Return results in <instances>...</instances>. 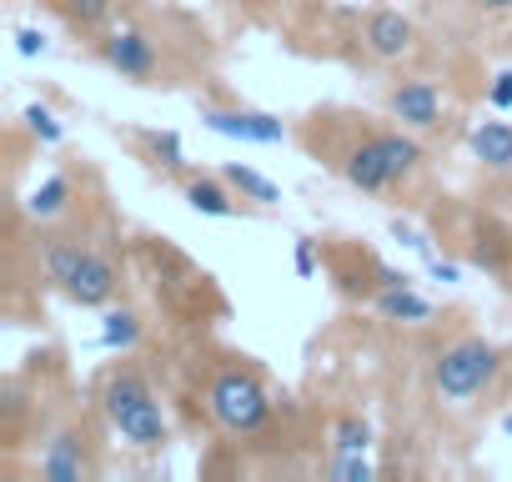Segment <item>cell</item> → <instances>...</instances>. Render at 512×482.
<instances>
[{
	"label": "cell",
	"instance_id": "e0dca14e",
	"mask_svg": "<svg viewBox=\"0 0 512 482\" xmlns=\"http://www.w3.org/2000/svg\"><path fill=\"white\" fill-rule=\"evenodd\" d=\"M332 447H337V452H367V447H372V422L357 417V412L337 417V427H332Z\"/></svg>",
	"mask_w": 512,
	"mask_h": 482
},
{
	"label": "cell",
	"instance_id": "ac0fdd59",
	"mask_svg": "<svg viewBox=\"0 0 512 482\" xmlns=\"http://www.w3.org/2000/svg\"><path fill=\"white\" fill-rule=\"evenodd\" d=\"M136 337H141V317L131 312V307H121V312H111L106 317V327H101V347H136Z\"/></svg>",
	"mask_w": 512,
	"mask_h": 482
},
{
	"label": "cell",
	"instance_id": "484cf974",
	"mask_svg": "<svg viewBox=\"0 0 512 482\" xmlns=\"http://www.w3.org/2000/svg\"><path fill=\"white\" fill-rule=\"evenodd\" d=\"M482 16H512V0H472Z\"/></svg>",
	"mask_w": 512,
	"mask_h": 482
},
{
	"label": "cell",
	"instance_id": "9a60e30c",
	"mask_svg": "<svg viewBox=\"0 0 512 482\" xmlns=\"http://www.w3.org/2000/svg\"><path fill=\"white\" fill-rule=\"evenodd\" d=\"M66 201H71V181H66V176H46V181L31 191L26 211H31L36 221H51V216H61V211H66Z\"/></svg>",
	"mask_w": 512,
	"mask_h": 482
},
{
	"label": "cell",
	"instance_id": "d6986e66",
	"mask_svg": "<svg viewBox=\"0 0 512 482\" xmlns=\"http://www.w3.org/2000/svg\"><path fill=\"white\" fill-rule=\"evenodd\" d=\"M56 6L71 16V26H81V31H101L106 26V16H111V0H56Z\"/></svg>",
	"mask_w": 512,
	"mask_h": 482
},
{
	"label": "cell",
	"instance_id": "30bf717a",
	"mask_svg": "<svg viewBox=\"0 0 512 482\" xmlns=\"http://www.w3.org/2000/svg\"><path fill=\"white\" fill-rule=\"evenodd\" d=\"M36 472H41L46 482H86L96 467L86 462V452H81V437H76V432H61V437H56V442L41 452Z\"/></svg>",
	"mask_w": 512,
	"mask_h": 482
},
{
	"label": "cell",
	"instance_id": "52a82bcc",
	"mask_svg": "<svg viewBox=\"0 0 512 482\" xmlns=\"http://www.w3.org/2000/svg\"><path fill=\"white\" fill-rule=\"evenodd\" d=\"M387 106H392V116H397L402 126H412V131H432V126L442 121V96H437V86L422 81V76L392 86Z\"/></svg>",
	"mask_w": 512,
	"mask_h": 482
},
{
	"label": "cell",
	"instance_id": "44dd1931",
	"mask_svg": "<svg viewBox=\"0 0 512 482\" xmlns=\"http://www.w3.org/2000/svg\"><path fill=\"white\" fill-rule=\"evenodd\" d=\"M327 477H342V482H372L377 467L367 462V452H337V457L327 462Z\"/></svg>",
	"mask_w": 512,
	"mask_h": 482
},
{
	"label": "cell",
	"instance_id": "5b68a950",
	"mask_svg": "<svg viewBox=\"0 0 512 482\" xmlns=\"http://www.w3.org/2000/svg\"><path fill=\"white\" fill-rule=\"evenodd\" d=\"M101 61L121 76V81H136V86H151L156 76V46L141 36V31H116L101 41Z\"/></svg>",
	"mask_w": 512,
	"mask_h": 482
},
{
	"label": "cell",
	"instance_id": "5bb4252c",
	"mask_svg": "<svg viewBox=\"0 0 512 482\" xmlns=\"http://www.w3.org/2000/svg\"><path fill=\"white\" fill-rule=\"evenodd\" d=\"M186 201H191V211H201V216H236V201H231L211 176H191V181H186Z\"/></svg>",
	"mask_w": 512,
	"mask_h": 482
},
{
	"label": "cell",
	"instance_id": "4316f807",
	"mask_svg": "<svg viewBox=\"0 0 512 482\" xmlns=\"http://www.w3.org/2000/svg\"><path fill=\"white\" fill-rule=\"evenodd\" d=\"M432 277H437V282H457L462 272H457L452 262H442V257H432Z\"/></svg>",
	"mask_w": 512,
	"mask_h": 482
},
{
	"label": "cell",
	"instance_id": "cb8c5ba5",
	"mask_svg": "<svg viewBox=\"0 0 512 482\" xmlns=\"http://www.w3.org/2000/svg\"><path fill=\"white\" fill-rule=\"evenodd\" d=\"M292 267H297V277H317V241H297Z\"/></svg>",
	"mask_w": 512,
	"mask_h": 482
},
{
	"label": "cell",
	"instance_id": "9c48e42d",
	"mask_svg": "<svg viewBox=\"0 0 512 482\" xmlns=\"http://www.w3.org/2000/svg\"><path fill=\"white\" fill-rule=\"evenodd\" d=\"M342 176H347L357 191H367V196H377V191L397 186V176H392V166H387V156H382L377 136H367L362 146H352V151H347V161H342Z\"/></svg>",
	"mask_w": 512,
	"mask_h": 482
},
{
	"label": "cell",
	"instance_id": "ffe728a7",
	"mask_svg": "<svg viewBox=\"0 0 512 482\" xmlns=\"http://www.w3.org/2000/svg\"><path fill=\"white\" fill-rule=\"evenodd\" d=\"M141 141L151 146V156H156L161 171H181L186 166V151H181V136L176 131H146Z\"/></svg>",
	"mask_w": 512,
	"mask_h": 482
},
{
	"label": "cell",
	"instance_id": "3957f363",
	"mask_svg": "<svg viewBox=\"0 0 512 482\" xmlns=\"http://www.w3.org/2000/svg\"><path fill=\"white\" fill-rule=\"evenodd\" d=\"M206 407H211V417H216L231 437L262 432V422L272 417V397H267V387L256 382L251 372H241V367H226V372L211 377Z\"/></svg>",
	"mask_w": 512,
	"mask_h": 482
},
{
	"label": "cell",
	"instance_id": "277c9868",
	"mask_svg": "<svg viewBox=\"0 0 512 482\" xmlns=\"http://www.w3.org/2000/svg\"><path fill=\"white\" fill-rule=\"evenodd\" d=\"M497 347L492 342H482V337H462V342H452L437 362H432V387L442 392V397H452V402H462V397H477L492 377H497Z\"/></svg>",
	"mask_w": 512,
	"mask_h": 482
},
{
	"label": "cell",
	"instance_id": "603a6c76",
	"mask_svg": "<svg viewBox=\"0 0 512 482\" xmlns=\"http://www.w3.org/2000/svg\"><path fill=\"white\" fill-rule=\"evenodd\" d=\"M487 101H492L497 111H512V71H497V76H492V86H487Z\"/></svg>",
	"mask_w": 512,
	"mask_h": 482
},
{
	"label": "cell",
	"instance_id": "8992f818",
	"mask_svg": "<svg viewBox=\"0 0 512 482\" xmlns=\"http://www.w3.org/2000/svg\"><path fill=\"white\" fill-rule=\"evenodd\" d=\"M201 126L231 141H251V146H277L287 136V126L267 111H201Z\"/></svg>",
	"mask_w": 512,
	"mask_h": 482
},
{
	"label": "cell",
	"instance_id": "6da1fadb",
	"mask_svg": "<svg viewBox=\"0 0 512 482\" xmlns=\"http://www.w3.org/2000/svg\"><path fill=\"white\" fill-rule=\"evenodd\" d=\"M101 402H106L111 427H116L131 447H141V452L166 447V437H171L166 412H161V402H156L151 382H146L136 367H116V372L106 377V387H101Z\"/></svg>",
	"mask_w": 512,
	"mask_h": 482
},
{
	"label": "cell",
	"instance_id": "7c38bea8",
	"mask_svg": "<svg viewBox=\"0 0 512 482\" xmlns=\"http://www.w3.org/2000/svg\"><path fill=\"white\" fill-rule=\"evenodd\" d=\"M372 302H377V312L387 322H427L432 317V307L412 287H382V292H372Z\"/></svg>",
	"mask_w": 512,
	"mask_h": 482
},
{
	"label": "cell",
	"instance_id": "4fadbf2b",
	"mask_svg": "<svg viewBox=\"0 0 512 482\" xmlns=\"http://www.w3.org/2000/svg\"><path fill=\"white\" fill-rule=\"evenodd\" d=\"M377 146H382V156H387V166H392L397 181L422 166V146H417L412 136H402V131H377Z\"/></svg>",
	"mask_w": 512,
	"mask_h": 482
},
{
	"label": "cell",
	"instance_id": "7402d4cb",
	"mask_svg": "<svg viewBox=\"0 0 512 482\" xmlns=\"http://www.w3.org/2000/svg\"><path fill=\"white\" fill-rule=\"evenodd\" d=\"M26 126H31V136H36V141H46V146H56V141L66 136V131H61V121H56L46 106H26Z\"/></svg>",
	"mask_w": 512,
	"mask_h": 482
},
{
	"label": "cell",
	"instance_id": "8fae6325",
	"mask_svg": "<svg viewBox=\"0 0 512 482\" xmlns=\"http://www.w3.org/2000/svg\"><path fill=\"white\" fill-rule=\"evenodd\" d=\"M467 146H472V156H477L487 171H512V126H507V121H482V126H472Z\"/></svg>",
	"mask_w": 512,
	"mask_h": 482
},
{
	"label": "cell",
	"instance_id": "7a4b0ae2",
	"mask_svg": "<svg viewBox=\"0 0 512 482\" xmlns=\"http://www.w3.org/2000/svg\"><path fill=\"white\" fill-rule=\"evenodd\" d=\"M41 257H46V277H51L76 307H106V302L116 297V267H111L96 247H86V241L51 236L46 247H41Z\"/></svg>",
	"mask_w": 512,
	"mask_h": 482
},
{
	"label": "cell",
	"instance_id": "2e32d148",
	"mask_svg": "<svg viewBox=\"0 0 512 482\" xmlns=\"http://www.w3.org/2000/svg\"><path fill=\"white\" fill-rule=\"evenodd\" d=\"M226 181L246 196V201H262V206H272V201H282V191L262 176V171H251V166H241V161H231L226 166Z\"/></svg>",
	"mask_w": 512,
	"mask_h": 482
},
{
	"label": "cell",
	"instance_id": "d4e9b609",
	"mask_svg": "<svg viewBox=\"0 0 512 482\" xmlns=\"http://www.w3.org/2000/svg\"><path fill=\"white\" fill-rule=\"evenodd\" d=\"M16 51H21V56H41V51H46V36L26 26V31H16Z\"/></svg>",
	"mask_w": 512,
	"mask_h": 482
},
{
	"label": "cell",
	"instance_id": "ba28073f",
	"mask_svg": "<svg viewBox=\"0 0 512 482\" xmlns=\"http://www.w3.org/2000/svg\"><path fill=\"white\" fill-rule=\"evenodd\" d=\"M362 41H367V51H372L377 61H402V56L412 51V41H417V26H412L402 11H372Z\"/></svg>",
	"mask_w": 512,
	"mask_h": 482
}]
</instances>
